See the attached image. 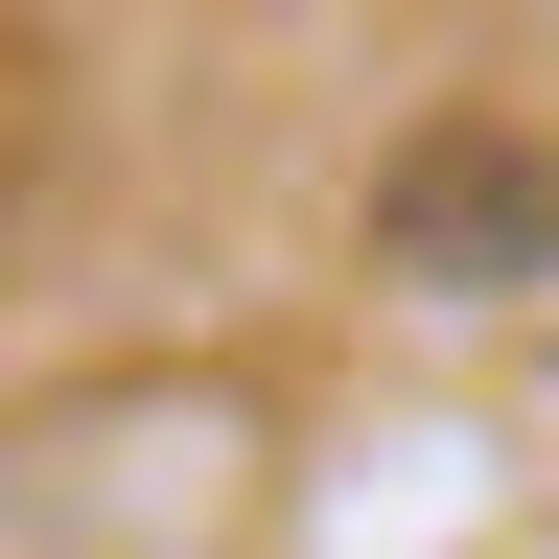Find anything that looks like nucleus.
Returning <instances> with one entry per match:
<instances>
[{
  "mask_svg": "<svg viewBox=\"0 0 559 559\" xmlns=\"http://www.w3.org/2000/svg\"><path fill=\"white\" fill-rule=\"evenodd\" d=\"M396 257H419V280H536V257H559V164H513V140L396 164Z\"/></svg>",
  "mask_w": 559,
  "mask_h": 559,
  "instance_id": "obj_1",
  "label": "nucleus"
}]
</instances>
